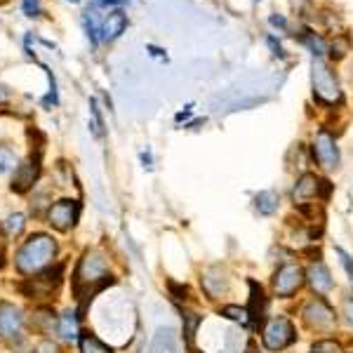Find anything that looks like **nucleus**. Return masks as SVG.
Returning a JSON list of instances; mask_svg holds the SVG:
<instances>
[{"mask_svg": "<svg viewBox=\"0 0 353 353\" xmlns=\"http://www.w3.org/2000/svg\"><path fill=\"white\" fill-rule=\"evenodd\" d=\"M313 92H316L321 101H325V104H337L341 99L337 78H334V73L321 59L313 61Z\"/></svg>", "mask_w": 353, "mask_h": 353, "instance_id": "obj_3", "label": "nucleus"}, {"mask_svg": "<svg viewBox=\"0 0 353 353\" xmlns=\"http://www.w3.org/2000/svg\"><path fill=\"white\" fill-rule=\"evenodd\" d=\"M224 313L226 318H231V321H236V323H248L250 321V311L248 309H241V306H224Z\"/></svg>", "mask_w": 353, "mask_h": 353, "instance_id": "obj_24", "label": "nucleus"}, {"mask_svg": "<svg viewBox=\"0 0 353 353\" xmlns=\"http://www.w3.org/2000/svg\"><path fill=\"white\" fill-rule=\"evenodd\" d=\"M21 325H24V316L10 301H0V334L3 337H17Z\"/></svg>", "mask_w": 353, "mask_h": 353, "instance_id": "obj_11", "label": "nucleus"}, {"mask_svg": "<svg viewBox=\"0 0 353 353\" xmlns=\"http://www.w3.org/2000/svg\"><path fill=\"white\" fill-rule=\"evenodd\" d=\"M125 26H128V17H125L121 10H116V12H111L109 19L104 21V26H101V33H104L106 41H113V38H118L125 31Z\"/></svg>", "mask_w": 353, "mask_h": 353, "instance_id": "obj_15", "label": "nucleus"}, {"mask_svg": "<svg viewBox=\"0 0 353 353\" xmlns=\"http://www.w3.org/2000/svg\"><path fill=\"white\" fill-rule=\"evenodd\" d=\"M78 210H81V208H78L76 201H59V203H54L52 208H50L48 219H50V224H52L57 231H68V229H73V226H76Z\"/></svg>", "mask_w": 353, "mask_h": 353, "instance_id": "obj_7", "label": "nucleus"}, {"mask_svg": "<svg viewBox=\"0 0 353 353\" xmlns=\"http://www.w3.org/2000/svg\"><path fill=\"white\" fill-rule=\"evenodd\" d=\"M170 290L174 292V299H186V288H179L176 283H170Z\"/></svg>", "mask_w": 353, "mask_h": 353, "instance_id": "obj_29", "label": "nucleus"}, {"mask_svg": "<svg viewBox=\"0 0 353 353\" xmlns=\"http://www.w3.org/2000/svg\"><path fill=\"white\" fill-rule=\"evenodd\" d=\"M3 266H5V250L0 248V269H3Z\"/></svg>", "mask_w": 353, "mask_h": 353, "instance_id": "obj_32", "label": "nucleus"}, {"mask_svg": "<svg viewBox=\"0 0 353 353\" xmlns=\"http://www.w3.org/2000/svg\"><path fill=\"white\" fill-rule=\"evenodd\" d=\"M0 229L8 233L10 238L19 236V233L24 231V217H21V214H10V217L3 221V226H0Z\"/></svg>", "mask_w": 353, "mask_h": 353, "instance_id": "obj_23", "label": "nucleus"}, {"mask_svg": "<svg viewBox=\"0 0 353 353\" xmlns=\"http://www.w3.org/2000/svg\"><path fill=\"white\" fill-rule=\"evenodd\" d=\"M81 351L83 353H113L109 346L101 344V341L97 339L94 334H90V332H85L81 337Z\"/></svg>", "mask_w": 353, "mask_h": 353, "instance_id": "obj_21", "label": "nucleus"}, {"mask_svg": "<svg viewBox=\"0 0 353 353\" xmlns=\"http://www.w3.org/2000/svg\"><path fill=\"white\" fill-rule=\"evenodd\" d=\"M313 156L316 161L323 165L325 170H334L339 163V151L334 144V137L327 132H321L316 137V144H313Z\"/></svg>", "mask_w": 353, "mask_h": 353, "instance_id": "obj_9", "label": "nucleus"}, {"mask_svg": "<svg viewBox=\"0 0 353 353\" xmlns=\"http://www.w3.org/2000/svg\"><path fill=\"white\" fill-rule=\"evenodd\" d=\"M61 271H64V266H54V269H48L43 271L41 276L31 278L28 283L21 285V290L28 294V297H48L52 290L61 283Z\"/></svg>", "mask_w": 353, "mask_h": 353, "instance_id": "obj_6", "label": "nucleus"}, {"mask_svg": "<svg viewBox=\"0 0 353 353\" xmlns=\"http://www.w3.org/2000/svg\"><path fill=\"white\" fill-rule=\"evenodd\" d=\"M301 283H304V271L297 264H285L273 276V292L278 297H292L301 288Z\"/></svg>", "mask_w": 353, "mask_h": 353, "instance_id": "obj_5", "label": "nucleus"}, {"mask_svg": "<svg viewBox=\"0 0 353 353\" xmlns=\"http://www.w3.org/2000/svg\"><path fill=\"white\" fill-rule=\"evenodd\" d=\"M346 316H349V321L353 323V299L346 301Z\"/></svg>", "mask_w": 353, "mask_h": 353, "instance_id": "obj_30", "label": "nucleus"}, {"mask_svg": "<svg viewBox=\"0 0 353 353\" xmlns=\"http://www.w3.org/2000/svg\"><path fill=\"white\" fill-rule=\"evenodd\" d=\"M311 353H344V351H341V346L337 344V341L321 339V341H316V344L311 346Z\"/></svg>", "mask_w": 353, "mask_h": 353, "instance_id": "obj_25", "label": "nucleus"}, {"mask_svg": "<svg viewBox=\"0 0 353 353\" xmlns=\"http://www.w3.org/2000/svg\"><path fill=\"white\" fill-rule=\"evenodd\" d=\"M250 290H252V299H250V316H252L257 323H261L264 321V313H266L264 290H261V285H257L254 281H250Z\"/></svg>", "mask_w": 353, "mask_h": 353, "instance_id": "obj_16", "label": "nucleus"}, {"mask_svg": "<svg viewBox=\"0 0 353 353\" xmlns=\"http://www.w3.org/2000/svg\"><path fill=\"white\" fill-rule=\"evenodd\" d=\"M261 339H264V346L269 351H281L292 344L297 339V334H294V327L288 318H273V321H269V325L264 327Z\"/></svg>", "mask_w": 353, "mask_h": 353, "instance_id": "obj_4", "label": "nucleus"}, {"mask_svg": "<svg viewBox=\"0 0 353 353\" xmlns=\"http://www.w3.org/2000/svg\"><path fill=\"white\" fill-rule=\"evenodd\" d=\"M38 172H41V156L33 158L31 161L19 165L14 170V179H12V191L14 193H26L33 186V181L38 179Z\"/></svg>", "mask_w": 353, "mask_h": 353, "instance_id": "obj_10", "label": "nucleus"}, {"mask_svg": "<svg viewBox=\"0 0 353 353\" xmlns=\"http://www.w3.org/2000/svg\"><path fill=\"white\" fill-rule=\"evenodd\" d=\"M184 334H186V344H189V349H193V337H196V330L198 325L203 323V318L198 316V313H191V311H184Z\"/></svg>", "mask_w": 353, "mask_h": 353, "instance_id": "obj_20", "label": "nucleus"}, {"mask_svg": "<svg viewBox=\"0 0 353 353\" xmlns=\"http://www.w3.org/2000/svg\"><path fill=\"white\" fill-rule=\"evenodd\" d=\"M24 10L28 17H36L38 14V0H24Z\"/></svg>", "mask_w": 353, "mask_h": 353, "instance_id": "obj_28", "label": "nucleus"}, {"mask_svg": "<svg viewBox=\"0 0 353 353\" xmlns=\"http://www.w3.org/2000/svg\"><path fill=\"white\" fill-rule=\"evenodd\" d=\"M59 334L66 341H73L78 337V316L73 311H66L64 316L59 318Z\"/></svg>", "mask_w": 353, "mask_h": 353, "instance_id": "obj_17", "label": "nucleus"}, {"mask_svg": "<svg viewBox=\"0 0 353 353\" xmlns=\"http://www.w3.org/2000/svg\"><path fill=\"white\" fill-rule=\"evenodd\" d=\"M318 186H321V181L316 179V174H304L292 191L294 203H304V201H309V198L318 196Z\"/></svg>", "mask_w": 353, "mask_h": 353, "instance_id": "obj_14", "label": "nucleus"}, {"mask_svg": "<svg viewBox=\"0 0 353 353\" xmlns=\"http://www.w3.org/2000/svg\"><path fill=\"white\" fill-rule=\"evenodd\" d=\"M17 168H19V165H17L14 151L8 149V146H0V174H8Z\"/></svg>", "mask_w": 353, "mask_h": 353, "instance_id": "obj_22", "label": "nucleus"}, {"mask_svg": "<svg viewBox=\"0 0 353 353\" xmlns=\"http://www.w3.org/2000/svg\"><path fill=\"white\" fill-rule=\"evenodd\" d=\"M257 212L259 214H273L278 210V193L276 191H261L257 196Z\"/></svg>", "mask_w": 353, "mask_h": 353, "instance_id": "obj_18", "label": "nucleus"}, {"mask_svg": "<svg viewBox=\"0 0 353 353\" xmlns=\"http://www.w3.org/2000/svg\"><path fill=\"white\" fill-rule=\"evenodd\" d=\"M337 254H339V259H341V266L346 269V273H349V278L353 281V259L349 257V254L344 252L341 248H337Z\"/></svg>", "mask_w": 353, "mask_h": 353, "instance_id": "obj_26", "label": "nucleus"}, {"mask_svg": "<svg viewBox=\"0 0 353 353\" xmlns=\"http://www.w3.org/2000/svg\"><path fill=\"white\" fill-rule=\"evenodd\" d=\"M203 290L210 294V297H221V294L229 290V278H226V273L219 269V266H214V269L205 271L203 273Z\"/></svg>", "mask_w": 353, "mask_h": 353, "instance_id": "obj_13", "label": "nucleus"}, {"mask_svg": "<svg viewBox=\"0 0 353 353\" xmlns=\"http://www.w3.org/2000/svg\"><path fill=\"white\" fill-rule=\"evenodd\" d=\"M57 254V243L45 233H36L21 245V250L17 252V269L24 276H33V273L43 271Z\"/></svg>", "mask_w": 353, "mask_h": 353, "instance_id": "obj_2", "label": "nucleus"}, {"mask_svg": "<svg viewBox=\"0 0 353 353\" xmlns=\"http://www.w3.org/2000/svg\"><path fill=\"white\" fill-rule=\"evenodd\" d=\"M104 3H118V0H104Z\"/></svg>", "mask_w": 353, "mask_h": 353, "instance_id": "obj_33", "label": "nucleus"}, {"mask_svg": "<svg viewBox=\"0 0 353 353\" xmlns=\"http://www.w3.org/2000/svg\"><path fill=\"white\" fill-rule=\"evenodd\" d=\"M3 101H8V90L0 88V104H3Z\"/></svg>", "mask_w": 353, "mask_h": 353, "instance_id": "obj_31", "label": "nucleus"}, {"mask_svg": "<svg viewBox=\"0 0 353 353\" xmlns=\"http://www.w3.org/2000/svg\"><path fill=\"white\" fill-rule=\"evenodd\" d=\"M306 281H309L313 292H318V294H325L332 290V276H330L327 266L323 264V261H316V264L309 266V271H306Z\"/></svg>", "mask_w": 353, "mask_h": 353, "instance_id": "obj_12", "label": "nucleus"}, {"mask_svg": "<svg viewBox=\"0 0 353 353\" xmlns=\"http://www.w3.org/2000/svg\"><path fill=\"white\" fill-rule=\"evenodd\" d=\"M52 323H54V311L52 309H38L31 318L33 330H41V332H48V330L52 327Z\"/></svg>", "mask_w": 353, "mask_h": 353, "instance_id": "obj_19", "label": "nucleus"}, {"mask_svg": "<svg viewBox=\"0 0 353 353\" xmlns=\"http://www.w3.org/2000/svg\"><path fill=\"white\" fill-rule=\"evenodd\" d=\"M36 353H61V351H59V346H57L54 341L45 339V341H41V344L36 346Z\"/></svg>", "mask_w": 353, "mask_h": 353, "instance_id": "obj_27", "label": "nucleus"}, {"mask_svg": "<svg viewBox=\"0 0 353 353\" xmlns=\"http://www.w3.org/2000/svg\"><path fill=\"white\" fill-rule=\"evenodd\" d=\"M304 321L313 330H330L334 325V311L323 299H313L304 309Z\"/></svg>", "mask_w": 353, "mask_h": 353, "instance_id": "obj_8", "label": "nucleus"}, {"mask_svg": "<svg viewBox=\"0 0 353 353\" xmlns=\"http://www.w3.org/2000/svg\"><path fill=\"white\" fill-rule=\"evenodd\" d=\"M113 278L109 276V266H106V259L101 257L99 252H85L81 264L76 269V276H73V288H76V297L81 301V311L85 313V306L88 301L94 297L97 292H101L106 285H111Z\"/></svg>", "mask_w": 353, "mask_h": 353, "instance_id": "obj_1", "label": "nucleus"}]
</instances>
